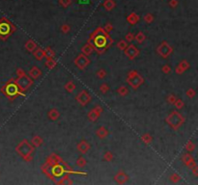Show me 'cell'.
<instances>
[{
	"label": "cell",
	"mask_w": 198,
	"mask_h": 185,
	"mask_svg": "<svg viewBox=\"0 0 198 185\" xmlns=\"http://www.w3.org/2000/svg\"><path fill=\"white\" fill-rule=\"evenodd\" d=\"M41 171L49 179L53 181L55 184L66 174H80V176H87L88 174L87 173H84V172H77V171L72 170V168L69 166L67 162L64 160L62 162H59V163H55L52 165H49L45 162L41 166Z\"/></svg>",
	"instance_id": "cell-1"
},
{
	"label": "cell",
	"mask_w": 198,
	"mask_h": 185,
	"mask_svg": "<svg viewBox=\"0 0 198 185\" xmlns=\"http://www.w3.org/2000/svg\"><path fill=\"white\" fill-rule=\"evenodd\" d=\"M114 40L110 37L109 33L105 32L103 27H98L92 32L90 37L87 40V44H89L93 50L97 52L98 55L104 54L110 46L113 44Z\"/></svg>",
	"instance_id": "cell-2"
},
{
	"label": "cell",
	"mask_w": 198,
	"mask_h": 185,
	"mask_svg": "<svg viewBox=\"0 0 198 185\" xmlns=\"http://www.w3.org/2000/svg\"><path fill=\"white\" fill-rule=\"evenodd\" d=\"M0 91L3 95H5L6 97L8 98L10 101H14L15 100H16L19 95H22V97H26L25 94H23L21 90H19L18 86L16 85L15 78H11L6 82L0 89Z\"/></svg>",
	"instance_id": "cell-3"
},
{
	"label": "cell",
	"mask_w": 198,
	"mask_h": 185,
	"mask_svg": "<svg viewBox=\"0 0 198 185\" xmlns=\"http://www.w3.org/2000/svg\"><path fill=\"white\" fill-rule=\"evenodd\" d=\"M15 150L25 162H28L29 163V162H31L33 160L32 153H34L35 148L33 147L31 143H29L26 139L22 140L21 143L18 144V146L16 147Z\"/></svg>",
	"instance_id": "cell-4"
},
{
	"label": "cell",
	"mask_w": 198,
	"mask_h": 185,
	"mask_svg": "<svg viewBox=\"0 0 198 185\" xmlns=\"http://www.w3.org/2000/svg\"><path fill=\"white\" fill-rule=\"evenodd\" d=\"M16 85L18 86L19 90L24 92L28 90L34 83V80L25 73V71L21 68H16V78H15Z\"/></svg>",
	"instance_id": "cell-5"
},
{
	"label": "cell",
	"mask_w": 198,
	"mask_h": 185,
	"mask_svg": "<svg viewBox=\"0 0 198 185\" xmlns=\"http://www.w3.org/2000/svg\"><path fill=\"white\" fill-rule=\"evenodd\" d=\"M16 31V25L11 20H9L5 16L0 18V40L1 41H7Z\"/></svg>",
	"instance_id": "cell-6"
},
{
	"label": "cell",
	"mask_w": 198,
	"mask_h": 185,
	"mask_svg": "<svg viewBox=\"0 0 198 185\" xmlns=\"http://www.w3.org/2000/svg\"><path fill=\"white\" fill-rule=\"evenodd\" d=\"M165 121L173 130L178 131L180 129V127L185 124L186 118H185L181 113H179L178 111L174 110L166 117Z\"/></svg>",
	"instance_id": "cell-7"
},
{
	"label": "cell",
	"mask_w": 198,
	"mask_h": 185,
	"mask_svg": "<svg viewBox=\"0 0 198 185\" xmlns=\"http://www.w3.org/2000/svg\"><path fill=\"white\" fill-rule=\"evenodd\" d=\"M126 82L133 90H137V89L144 83V78L141 76L136 71H131L128 73Z\"/></svg>",
	"instance_id": "cell-8"
},
{
	"label": "cell",
	"mask_w": 198,
	"mask_h": 185,
	"mask_svg": "<svg viewBox=\"0 0 198 185\" xmlns=\"http://www.w3.org/2000/svg\"><path fill=\"white\" fill-rule=\"evenodd\" d=\"M157 53L160 56L161 58L163 59H167L169 56L173 53V47L171 46L167 42L163 41L161 44L157 47L156 49Z\"/></svg>",
	"instance_id": "cell-9"
},
{
	"label": "cell",
	"mask_w": 198,
	"mask_h": 185,
	"mask_svg": "<svg viewBox=\"0 0 198 185\" xmlns=\"http://www.w3.org/2000/svg\"><path fill=\"white\" fill-rule=\"evenodd\" d=\"M75 65L77 66V68H79L80 71H84L86 68L89 64L91 63L90 59L88 58V56L84 55V54H79L77 55V57L75 59Z\"/></svg>",
	"instance_id": "cell-10"
},
{
	"label": "cell",
	"mask_w": 198,
	"mask_h": 185,
	"mask_svg": "<svg viewBox=\"0 0 198 185\" xmlns=\"http://www.w3.org/2000/svg\"><path fill=\"white\" fill-rule=\"evenodd\" d=\"M92 97L91 95L86 90H82L81 92H79L77 95L75 97V100H77L81 106H86V105L91 101Z\"/></svg>",
	"instance_id": "cell-11"
},
{
	"label": "cell",
	"mask_w": 198,
	"mask_h": 185,
	"mask_svg": "<svg viewBox=\"0 0 198 185\" xmlns=\"http://www.w3.org/2000/svg\"><path fill=\"white\" fill-rule=\"evenodd\" d=\"M124 53H125V55L127 56V57L130 59V60H134L135 58L137 57L138 55H139V53H140V50L138 49L136 46H135L134 44H128V46L126 48L124 49Z\"/></svg>",
	"instance_id": "cell-12"
},
{
	"label": "cell",
	"mask_w": 198,
	"mask_h": 185,
	"mask_svg": "<svg viewBox=\"0 0 198 185\" xmlns=\"http://www.w3.org/2000/svg\"><path fill=\"white\" fill-rule=\"evenodd\" d=\"M103 111H104V109H103V107H101V106H100V105L95 106L87 115L89 121H93V123H94V121H96L99 118L101 117V113H103Z\"/></svg>",
	"instance_id": "cell-13"
},
{
	"label": "cell",
	"mask_w": 198,
	"mask_h": 185,
	"mask_svg": "<svg viewBox=\"0 0 198 185\" xmlns=\"http://www.w3.org/2000/svg\"><path fill=\"white\" fill-rule=\"evenodd\" d=\"M128 178L130 177H128V176L125 173L124 171H119L118 173L114 176V180L120 185H123V184L126 183L128 180Z\"/></svg>",
	"instance_id": "cell-14"
},
{
	"label": "cell",
	"mask_w": 198,
	"mask_h": 185,
	"mask_svg": "<svg viewBox=\"0 0 198 185\" xmlns=\"http://www.w3.org/2000/svg\"><path fill=\"white\" fill-rule=\"evenodd\" d=\"M91 148V146H90V144L88 143L87 141H85V140H82V141H80L79 143L77 145V150L81 154H86L88 151H89V150Z\"/></svg>",
	"instance_id": "cell-15"
},
{
	"label": "cell",
	"mask_w": 198,
	"mask_h": 185,
	"mask_svg": "<svg viewBox=\"0 0 198 185\" xmlns=\"http://www.w3.org/2000/svg\"><path fill=\"white\" fill-rule=\"evenodd\" d=\"M189 67H190L189 63L187 62V60H182L176 67V68H175V72L177 74H183L187 69L189 68Z\"/></svg>",
	"instance_id": "cell-16"
},
{
	"label": "cell",
	"mask_w": 198,
	"mask_h": 185,
	"mask_svg": "<svg viewBox=\"0 0 198 185\" xmlns=\"http://www.w3.org/2000/svg\"><path fill=\"white\" fill-rule=\"evenodd\" d=\"M42 75V71L38 67H32L31 69L29 71V76H30L33 80H36V79H39Z\"/></svg>",
	"instance_id": "cell-17"
},
{
	"label": "cell",
	"mask_w": 198,
	"mask_h": 185,
	"mask_svg": "<svg viewBox=\"0 0 198 185\" xmlns=\"http://www.w3.org/2000/svg\"><path fill=\"white\" fill-rule=\"evenodd\" d=\"M139 20H140V16L134 12L131 13V14L127 16V21L128 24H131V25H135Z\"/></svg>",
	"instance_id": "cell-18"
},
{
	"label": "cell",
	"mask_w": 198,
	"mask_h": 185,
	"mask_svg": "<svg viewBox=\"0 0 198 185\" xmlns=\"http://www.w3.org/2000/svg\"><path fill=\"white\" fill-rule=\"evenodd\" d=\"M72 183H74V181L72 180V178L70 177V174H64V176L56 182L57 185H72Z\"/></svg>",
	"instance_id": "cell-19"
},
{
	"label": "cell",
	"mask_w": 198,
	"mask_h": 185,
	"mask_svg": "<svg viewBox=\"0 0 198 185\" xmlns=\"http://www.w3.org/2000/svg\"><path fill=\"white\" fill-rule=\"evenodd\" d=\"M48 119L50 121H55L58 120L59 117H60V112H59L56 108H52V109H50V110L48 111Z\"/></svg>",
	"instance_id": "cell-20"
},
{
	"label": "cell",
	"mask_w": 198,
	"mask_h": 185,
	"mask_svg": "<svg viewBox=\"0 0 198 185\" xmlns=\"http://www.w3.org/2000/svg\"><path fill=\"white\" fill-rule=\"evenodd\" d=\"M32 53H33V56H34V58L38 61H42L43 59L45 58V51L44 49L41 47H37Z\"/></svg>",
	"instance_id": "cell-21"
},
{
	"label": "cell",
	"mask_w": 198,
	"mask_h": 185,
	"mask_svg": "<svg viewBox=\"0 0 198 185\" xmlns=\"http://www.w3.org/2000/svg\"><path fill=\"white\" fill-rule=\"evenodd\" d=\"M24 47L28 52H33L38 46H37V44H36L33 40L30 39V40H28V41H26V42L24 44Z\"/></svg>",
	"instance_id": "cell-22"
},
{
	"label": "cell",
	"mask_w": 198,
	"mask_h": 185,
	"mask_svg": "<svg viewBox=\"0 0 198 185\" xmlns=\"http://www.w3.org/2000/svg\"><path fill=\"white\" fill-rule=\"evenodd\" d=\"M182 161H183V163L187 167L191 163V162L194 161V157L190 154V153H183V155H182Z\"/></svg>",
	"instance_id": "cell-23"
},
{
	"label": "cell",
	"mask_w": 198,
	"mask_h": 185,
	"mask_svg": "<svg viewBox=\"0 0 198 185\" xmlns=\"http://www.w3.org/2000/svg\"><path fill=\"white\" fill-rule=\"evenodd\" d=\"M103 6L107 12H110L115 7H116V2H115L114 0H105V1L104 2Z\"/></svg>",
	"instance_id": "cell-24"
},
{
	"label": "cell",
	"mask_w": 198,
	"mask_h": 185,
	"mask_svg": "<svg viewBox=\"0 0 198 185\" xmlns=\"http://www.w3.org/2000/svg\"><path fill=\"white\" fill-rule=\"evenodd\" d=\"M108 134H109V132H108V130L104 126H101L97 131H96V135H97L100 139H104L105 137L108 136Z\"/></svg>",
	"instance_id": "cell-25"
},
{
	"label": "cell",
	"mask_w": 198,
	"mask_h": 185,
	"mask_svg": "<svg viewBox=\"0 0 198 185\" xmlns=\"http://www.w3.org/2000/svg\"><path fill=\"white\" fill-rule=\"evenodd\" d=\"M43 143H44V140H43V138L41 136H39V135H36V136H34L32 138L31 140V145L34 148H39L41 147Z\"/></svg>",
	"instance_id": "cell-26"
},
{
	"label": "cell",
	"mask_w": 198,
	"mask_h": 185,
	"mask_svg": "<svg viewBox=\"0 0 198 185\" xmlns=\"http://www.w3.org/2000/svg\"><path fill=\"white\" fill-rule=\"evenodd\" d=\"M45 65L48 69H53L57 66V62L54 60V58H47L45 62Z\"/></svg>",
	"instance_id": "cell-27"
},
{
	"label": "cell",
	"mask_w": 198,
	"mask_h": 185,
	"mask_svg": "<svg viewBox=\"0 0 198 185\" xmlns=\"http://www.w3.org/2000/svg\"><path fill=\"white\" fill-rule=\"evenodd\" d=\"M94 50H93V48H92V46L89 44H86L85 45H83L81 47V52H82V54H84V55H86V56H89V55H91L92 54V52H93Z\"/></svg>",
	"instance_id": "cell-28"
},
{
	"label": "cell",
	"mask_w": 198,
	"mask_h": 185,
	"mask_svg": "<svg viewBox=\"0 0 198 185\" xmlns=\"http://www.w3.org/2000/svg\"><path fill=\"white\" fill-rule=\"evenodd\" d=\"M64 88H65V90L67 91L68 92L72 94V92H74V91L75 90V88H77V87H75V84L74 83V81L70 80V81L67 82V83L65 84Z\"/></svg>",
	"instance_id": "cell-29"
},
{
	"label": "cell",
	"mask_w": 198,
	"mask_h": 185,
	"mask_svg": "<svg viewBox=\"0 0 198 185\" xmlns=\"http://www.w3.org/2000/svg\"><path fill=\"white\" fill-rule=\"evenodd\" d=\"M141 140H142L144 144L150 145L152 142H153V137H152V135L150 133H145L141 136Z\"/></svg>",
	"instance_id": "cell-30"
},
{
	"label": "cell",
	"mask_w": 198,
	"mask_h": 185,
	"mask_svg": "<svg viewBox=\"0 0 198 185\" xmlns=\"http://www.w3.org/2000/svg\"><path fill=\"white\" fill-rule=\"evenodd\" d=\"M181 179H182V177H181L178 173H173V174H170V177H169V180H170L172 183H178V182H180Z\"/></svg>",
	"instance_id": "cell-31"
},
{
	"label": "cell",
	"mask_w": 198,
	"mask_h": 185,
	"mask_svg": "<svg viewBox=\"0 0 198 185\" xmlns=\"http://www.w3.org/2000/svg\"><path fill=\"white\" fill-rule=\"evenodd\" d=\"M75 165H77L78 168H81V169H82V168H84L87 165V161H86V159H85L83 156H79L77 159Z\"/></svg>",
	"instance_id": "cell-32"
},
{
	"label": "cell",
	"mask_w": 198,
	"mask_h": 185,
	"mask_svg": "<svg viewBox=\"0 0 198 185\" xmlns=\"http://www.w3.org/2000/svg\"><path fill=\"white\" fill-rule=\"evenodd\" d=\"M134 40L138 44H142V42L146 40V36L143 32H138L136 35H134Z\"/></svg>",
	"instance_id": "cell-33"
},
{
	"label": "cell",
	"mask_w": 198,
	"mask_h": 185,
	"mask_svg": "<svg viewBox=\"0 0 198 185\" xmlns=\"http://www.w3.org/2000/svg\"><path fill=\"white\" fill-rule=\"evenodd\" d=\"M195 145L192 141H187V144L185 145V148H186V150L187 153H192V151L195 150Z\"/></svg>",
	"instance_id": "cell-34"
},
{
	"label": "cell",
	"mask_w": 198,
	"mask_h": 185,
	"mask_svg": "<svg viewBox=\"0 0 198 185\" xmlns=\"http://www.w3.org/2000/svg\"><path fill=\"white\" fill-rule=\"evenodd\" d=\"M45 51V58H54L55 57V52L54 50H52L51 47H45L44 49Z\"/></svg>",
	"instance_id": "cell-35"
},
{
	"label": "cell",
	"mask_w": 198,
	"mask_h": 185,
	"mask_svg": "<svg viewBox=\"0 0 198 185\" xmlns=\"http://www.w3.org/2000/svg\"><path fill=\"white\" fill-rule=\"evenodd\" d=\"M117 94L119 95H121V97H126V95L128 94V90L126 86H120L118 89H117Z\"/></svg>",
	"instance_id": "cell-36"
},
{
	"label": "cell",
	"mask_w": 198,
	"mask_h": 185,
	"mask_svg": "<svg viewBox=\"0 0 198 185\" xmlns=\"http://www.w3.org/2000/svg\"><path fill=\"white\" fill-rule=\"evenodd\" d=\"M116 46L119 50H124V49L128 46V42L126 40H120V41L117 42Z\"/></svg>",
	"instance_id": "cell-37"
},
{
	"label": "cell",
	"mask_w": 198,
	"mask_h": 185,
	"mask_svg": "<svg viewBox=\"0 0 198 185\" xmlns=\"http://www.w3.org/2000/svg\"><path fill=\"white\" fill-rule=\"evenodd\" d=\"M113 158H114V155L111 151H106V153L104 154V160L106 162H111L113 160Z\"/></svg>",
	"instance_id": "cell-38"
},
{
	"label": "cell",
	"mask_w": 198,
	"mask_h": 185,
	"mask_svg": "<svg viewBox=\"0 0 198 185\" xmlns=\"http://www.w3.org/2000/svg\"><path fill=\"white\" fill-rule=\"evenodd\" d=\"M143 20L146 23H152L154 21V16L152 14H150V13H147V14L144 16Z\"/></svg>",
	"instance_id": "cell-39"
},
{
	"label": "cell",
	"mask_w": 198,
	"mask_h": 185,
	"mask_svg": "<svg viewBox=\"0 0 198 185\" xmlns=\"http://www.w3.org/2000/svg\"><path fill=\"white\" fill-rule=\"evenodd\" d=\"M61 32L63 33V34H68V33H70L71 31V26L67 24V23H64V24L61 25Z\"/></svg>",
	"instance_id": "cell-40"
},
{
	"label": "cell",
	"mask_w": 198,
	"mask_h": 185,
	"mask_svg": "<svg viewBox=\"0 0 198 185\" xmlns=\"http://www.w3.org/2000/svg\"><path fill=\"white\" fill-rule=\"evenodd\" d=\"M176 100H177L176 95H174L173 94L168 95H167V97H166V101H167L169 104H171V105H173V104H174V102L176 101Z\"/></svg>",
	"instance_id": "cell-41"
},
{
	"label": "cell",
	"mask_w": 198,
	"mask_h": 185,
	"mask_svg": "<svg viewBox=\"0 0 198 185\" xmlns=\"http://www.w3.org/2000/svg\"><path fill=\"white\" fill-rule=\"evenodd\" d=\"M96 75H97V77L99 79H104L105 76H106V71H105L104 68H101V69H99V71H98V72L96 73Z\"/></svg>",
	"instance_id": "cell-42"
},
{
	"label": "cell",
	"mask_w": 198,
	"mask_h": 185,
	"mask_svg": "<svg viewBox=\"0 0 198 185\" xmlns=\"http://www.w3.org/2000/svg\"><path fill=\"white\" fill-rule=\"evenodd\" d=\"M173 105H175V107H176L177 109H182L185 106V103H184V101L181 100V98H177L176 101L174 102Z\"/></svg>",
	"instance_id": "cell-43"
},
{
	"label": "cell",
	"mask_w": 198,
	"mask_h": 185,
	"mask_svg": "<svg viewBox=\"0 0 198 185\" xmlns=\"http://www.w3.org/2000/svg\"><path fill=\"white\" fill-rule=\"evenodd\" d=\"M108 91H109V86L106 83H103L100 86V92L101 94H106Z\"/></svg>",
	"instance_id": "cell-44"
},
{
	"label": "cell",
	"mask_w": 198,
	"mask_h": 185,
	"mask_svg": "<svg viewBox=\"0 0 198 185\" xmlns=\"http://www.w3.org/2000/svg\"><path fill=\"white\" fill-rule=\"evenodd\" d=\"M58 2L63 8H67V7H69V6L72 4V0H59Z\"/></svg>",
	"instance_id": "cell-45"
},
{
	"label": "cell",
	"mask_w": 198,
	"mask_h": 185,
	"mask_svg": "<svg viewBox=\"0 0 198 185\" xmlns=\"http://www.w3.org/2000/svg\"><path fill=\"white\" fill-rule=\"evenodd\" d=\"M186 95H187V97H189V98H193L194 97H195L196 92H195V90H194V89L190 88V89H189V90L187 91Z\"/></svg>",
	"instance_id": "cell-46"
},
{
	"label": "cell",
	"mask_w": 198,
	"mask_h": 185,
	"mask_svg": "<svg viewBox=\"0 0 198 185\" xmlns=\"http://www.w3.org/2000/svg\"><path fill=\"white\" fill-rule=\"evenodd\" d=\"M125 40L127 41V42H131L133 41H134V34L131 32H128V34L125 36Z\"/></svg>",
	"instance_id": "cell-47"
},
{
	"label": "cell",
	"mask_w": 198,
	"mask_h": 185,
	"mask_svg": "<svg viewBox=\"0 0 198 185\" xmlns=\"http://www.w3.org/2000/svg\"><path fill=\"white\" fill-rule=\"evenodd\" d=\"M104 31H105V32L110 33L112 30H113V25H112L110 22H106V23H105V25H104Z\"/></svg>",
	"instance_id": "cell-48"
},
{
	"label": "cell",
	"mask_w": 198,
	"mask_h": 185,
	"mask_svg": "<svg viewBox=\"0 0 198 185\" xmlns=\"http://www.w3.org/2000/svg\"><path fill=\"white\" fill-rule=\"evenodd\" d=\"M161 71H163L164 74L170 73V72H171V68H170V66H168V65H163V68H161Z\"/></svg>",
	"instance_id": "cell-49"
},
{
	"label": "cell",
	"mask_w": 198,
	"mask_h": 185,
	"mask_svg": "<svg viewBox=\"0 0 198 185\" xmlns=\"http://www.w3.org/2000/svg\"><path fill=\"white\" fill-rule=\"evenodd\" d=\"M179 4V1L178 0H169V6L172 9H175Z\"/></svg>",
	"instance_id": "cell-50"
},
{
	"label": "cell",
	"mask_w": 198,
	"mask_h": 185,
	"mask_svg": "<svg viewBox=\"0 0 198 185\" xmlns=\"http://www.w3.org/2000/svg\"><path fill=\"white\" fill-rule=\"evenodd\" d=\"M190 171H191V173L193 174V176L195 177H198V166H197V164L195 165V166H193L191 169H189Z\"/></svg>",
	"instance_id": "cell-51"
}]
</instances>
